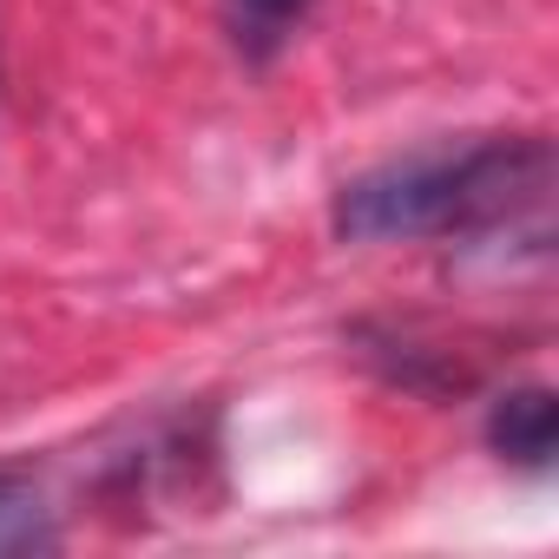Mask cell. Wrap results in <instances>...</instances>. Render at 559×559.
<instances>
[{
	"label": "cell",
	"instance_id": "1",
	"mask_svg": "<svg viewBox=\"0 0 559 559\" xmlns=\"http://www.w3.org/2000/svg\"><path fill=\"white\" fill-rule=\"evenodd\" d=\"M552 204V139L546 132H487L467 145H421L356 171L330 230L343 243H480L500 230L546 237Z\"/></svg>",
	"mask_w": 559,
	"mask_h": 559
},
{
	"label": "cell",
	"instance_id": "2",
	"mask_svg": "<svg viewBox=\"0 0 559 559\" xmlns=\"http://www.w3.org/2000/svg\"><path fill=\"white\" fill-rule=\"evenodd\" d=\"M487 448L520 467V474H552V454H559V402L546 382H513L493 395L487 408Z\"/></svg>",
	"mask_w": 559,
	"mask_h": 559
},
{
	"label": "cell",
	"instance_id": "3",
	"mask_svg": "<svg viewBox=\"0 0 559 559\" xmlns=\"http://www.w3.org/2000/svg\"><path fill=\"white\" fill-rule=\"evenodd\" d=\"M317 0H217V21H224V40L243 67H270L297 40V27L310 21Z\"/></svg>",
	"mask_w": 559,
	"mask_h": 559
},
{
	"label": "cell",
	"instance_id": "4",
	"mask_svg": "<svg viewBox=\"0 0 559 559\" xmlns=\"http://www.w3.org/2000/svg\"><path fill=\"white\" fill-rule=\"evenodd\" d=\"M60 546V507L47 500V487L0 461V559H21V552H53Z\"/></svg>",
	"mask_w": 559,
	"mask_h": 559
}]
</instances>
